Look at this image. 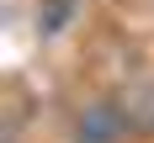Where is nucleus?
<instances>
[{
	"label": "nucleus",
	"mask_w": 154,
	"mask_h": 143,
	"mask_svg": "<svg viewBox=\"0 0 154 143\" xmlns=\"http://www.w3.org/2000/svg\"><path fill=\"white\" fill-rule=\"evenodd\" d=\"M128 133H133V111L117 95H91L69 117V143H128Z\"/></svg>",
	"instance_id": "f257e3e1"
}]
</instances>
